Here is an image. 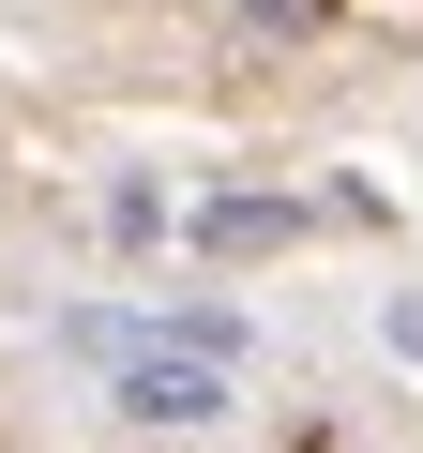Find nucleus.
I'll return each mask as SVG.
<instances>
[{
  "label": "nucleus",
  "mask_w": 423,
  "mask_h": 453,
  "mask_svg": "<svg viewBox=\"0 0 423 453\" xmlns=\"http://www.w3.org/2000/svg\"><path fill=\"white\" fill-rule=\"evenodd\" d=\"M106 408H121V423H151V438H196V423H227V408H242V363L136 348V363H106Z\"/></svg>",
  "instance_id": "1"
},
{
  "label": "nucleus",
  "mask_w": 423,
  "mask_h": 453,
  "mask_svg": "<svg viewBox=\"0 0 423 453\" xmlns=\"http://www.w3.org/2000/svg\"><path fill=\"white\" fill-rule=\"evenodd\" d=\"M303 196H196V257H288Z\"/></svg>",
  "instance_id": "2"
},
{
  "label": "nucleus",
  "mask_w": 423,
  "mask_h": 453,
  "mask_svg": "<svg viewBox=\"0 0 423 453\" xmlns=\"http://www.w3.org/2000/svg\"><path fill=\"white\" fill-rule=\"evenodd\" d=\"M106 242H166V196L151 181H106Z\"/></svg>",
  "instance_id": "3"
},
{
  "label": "nucleus",
  "mask_w": 423,
  "mask_h": 453,
  "mask_svg": "<svg viewBox=\"0 0 423 453\" xmlns=\"http://www.w3.org/2000/svg\"><path fill=\"white\" fill-rule=\"evenodd\" d=\"M242 16H258V31H318V0H242Z\"/></svg>",
  "instance_id": "4"
}]
</instances>
